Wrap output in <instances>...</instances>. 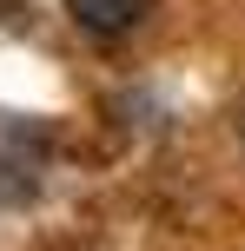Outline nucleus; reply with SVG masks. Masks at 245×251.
<instances>
[{"label":"nucleus","instance_id":"nucleus-1","mask_svg":"<svg viewBox=\"0 0 245 251\" xmlns=\"http://www.w3.org/2000/svg\"><path fill=\"white\" fill-rule=\"evenodd\" d=\"M66 13H73L80 33L119 40V33H133V26L146 20V0H66Z\"/></svg>","mask_w":245,"mask_h":251},{"label":"nucleus","instance_id":"nucleus-2","mask_svg":"<svg viewBox=\"0 0 245 251\" xmlns=\"http://www.w3.org/2000/svg\"><path fill=\"white\" fill-rule=\"evenodd\" d=\"M239 139H245V100H239Z\"/></svg>","mask_w":245,"mask_h":251}]
</instances>
